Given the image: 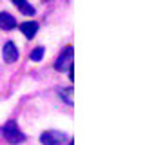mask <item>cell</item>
<instances>
[{
	"mask_svg": "<svg viewBox=\"0 0 156 145\" xmlns=\"http://www.w3.org/2000/svg\"><path fill=\"white\" fill-rule=\"evenodd\" d=\"M73 60H75V49H73V45H67L60 53L58 60L55 62V69L56 71H71L73 69Z\"/></svg>",
	"mask_w": 156,
	"mask_h": 145,
	"instance_id": "6da1fadb",
	"label": "cell"
},
{
	"mask_svg": "<svg viewBox=\"0 0 156 145\" xmlns=\"http://www.w3.org/2000/svg\"><path fill=\"white\" fill-rule=\"evenodd\" d=\"M2 133H4V138L9 142V143H20V142H24L26 140V136H24V133L20 131V127H18V123L16 122H7L5 125H4V129H2Z\"/></svg>",
	"mask_w": 156,
	"mask_h": 145,
	"instance_id": "7a4b0ae2",
	"label": "cell"
},
{
	"mask_svg": "<svg viewBox=\"0 0 156 145\" xmlns=\"http://www.w3.org/2000/svg\"><path fill=\"white\" fill-rule=\"evenodd\" d=\"M64 140H66V134L60 131H45L40 136V142L44 145H60Z\"/></svg>",
	"mask_w": 156,
	"mask_h": 145,
	"instance_id": "3957f363",
	"label": "cell"
},
{
	"mask_svg": "<svg viewBox=\"0 0 156 145\" xmlns=\"http://www.w3.org/2000/svg\"><path fill=\"white\" fill-rule=\"evenodd\" d=\"M2 56L7 64H13L18 60V47L13 44V42H5L4 47H2Z\"/></svg>",
	"mask_w": 156,
	"mask_h": 145,
	"instance_id": "277c9868",
	"label": "cell"
},
{
	"mask_svg": "<svg viewBox=\"0 0 156 145\" xmlns=\"http://www.w3.org/2000/svg\"><path fill=\"white\" fill-rule=\"evenodd\" d=\"M15 27H16V20H15V16L9 15V13H5V11H2V13H0V29H4V31H11V29H15Z\"/></svg>",
	"mask_w": 156,
	"mask_h": 145,
	"instance_id": "5b68a950",
	"label": "cell"
},
{
	"mask_svg": "<svg viewBox=\"0 0 156 145\" xmlns=\"http://www.w3.org/2000/svg\"><path fill=\"white\" fill-rule=\"evenodd\" d=\"M20 31L24 33L26 38H33L38 33V24L37 22H24V24H20Z\"/></svg>",
	"mask_w": 156,
	"mask_h": 145,
	"instance_id": "8992f818",
	"label": "cell"
},
{
	"mask_svg": "<svg viewBox=\"0 0 156 145\" xmlns=\"http://www.w3.org/2000/svg\"><path fill=\"white\" fill-rule=\"evenodd\" d=\"M13 4L22 11V15H26V16H31V15H35V7L31 5V4H27L26 0H13Z\"/></svg>",
	"mask_w": 156,
	"mask_h": 145,
	"instance_id": "52a82bcc",
	"label": "cell"
},
{
	"mask_svg": "<svg viewBox=\"0 0 156 145\" xmlns=\"http://www.w3.org/2000/svg\"><path fill=\"white\" fill-rule=\"evenodd\" d=\"M58 94H60V98H62V102H66L67 105H73V87H62L60 91H58Z\"/></svg>",
	"mask_w": 156,
	"mask_h": 145,
	"instance_id": "ba28073f",
	"label": "cell"
},
{
	"mask_svg": "<svg viewBox=\"0 0 156 145\" xmlns=\"http://www.w3.org/2000/svg\"><path fill=\"white\" fill-rule=\"evenodd\" d=\"M42 56H44V47H37V49L31 51V60L33 62H40Z\"/></svg>",
	"mask_w": 156,
	"mask_h": 145,
	"instance_id": "9c48e42d",
	"label": "cell"
},
{
	"mask_svg": "<svg viewBox=\"0 0 156 145\" xmlns=\"http://www.w3.org/2000/svg\"><path fill=\"white\" fill-rule=\"evenodd\" d=\"M71 145H73V143H71Z\"/></svg>",
	"mask_w": 156,
	"mask_h": 145,
	"instance_id": "30bf717a",
	"label": "cell"
}]
</instances>
